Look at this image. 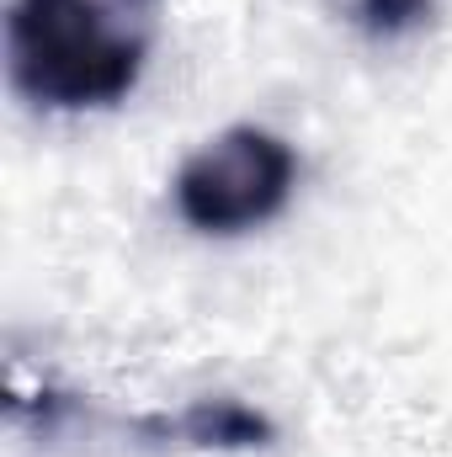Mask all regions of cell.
Wrapping results in <instances>:
<instances>
[{
	"label": "cell",
	"mask_w": 452,
	"mask_h": 457,
	"mask_svg": "<svg viewBox=\"0 0 452 457\" xmlns=\"http://www.w3.org/2000/svg\"><path fill=\"white\" fill-rule=\"evenodd\" d=\"M160 0H11L5 75L38 112H102L128 102L149 64Z\"/></svg>",
	"instance_id": "obj_1"
},
{
	"label": "cell",
	"mask_w": 452,
	"mask_h": 457,
	"mask_svg": "<svg viewBox=\"0 0 452 457\" xmlns=\"http://www.w3.org/2000/svg\"><path fill=\"white\" fill-rule=\"evenodd\" d=\"M298 187V154L261 122H234L192 149L171 181L181 224L197 234H250L272 224Z\"/></svg>",
	"instance_id": "obj_2"
},
{
	"label": "cell",
	"mask_w": 452,
	"mask_h": 457,
	"mask_svg": "<svg viewBox=\"0 0 452 457\" xmlns=\"http://www.w3.org/2000/svg\"><path fill=\"white\" fill-rule=\"evenodd\" d=\"M165 431H176L181 442L192 447H213V453H250V447H272L277 426L250 410L245 399H229V394H213V399H192L176 420H165Z\"/></svg>",
	"instance_id": "obj_3"
},
{
	"label": "cell",
	"mask_w": 452,
	"mask_h": 457,
	"mask_svg": "<svg viewBox=\"0 0 452 457\" xmlns=\"http://www.w3.org/2000/svg\"><path fill=\"white\" fill-rule=\"evenodd\" d=\"M351 16L372 37H399L431 16V0H351Z\"/></svg>",
	"instance_id": "obj_4"
}]
</instances>
